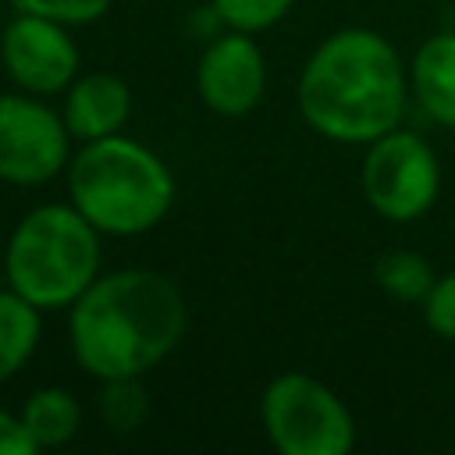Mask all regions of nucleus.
Returning <instances> with one entry per match:
<instances>
[{
	"label": "nucleus",
	"instance_id": "nucleus-1",
	"mask_svg": "<svg viewBox=\"0 0 455 455\" xmlns=\"http://www.w3.org/2000/svg\"><path fill=\"white\" fill-rule=\"evenodd\" d=\"M68 309L75 363L100 380L146 377L178 348L188 327L181 288L142 267L100 274Z\"/></svg>",
	"mask_w": 455,
	"mask_h": 455
},
{
	"label": "nucleus",
	"instance_id": "nucleus-2",
	"mask_svg": "<svg viewBox=\"0 0 455 455\" xmlns=\"http://www.w3.org/2000/svg\"><path fill=\"white\" fill-rule=\"evenodd\" d=\"M299 114L331 142H373L398 128L409 103V71L373 28H338L299 75Z\"/></svg>",
	"mask_w": 455,
	"mask_h": 455
},
{
	"label": "nucleus",
	"instance_id": "nucleus-3",
	"mask_svg": "<svg viewBox=\"0 0 455 455\" xmlns=\"http://www.w3.org/2000/svg\"><path fill=\"white\" fill-rule=\"evenodd\" d=\"M71 206L100 235H146L174 203V174L142 142L128 135H107L82 142L68 164Z\"/></svg>",
	"mask_w": 455,
	"mask_h": 455
},
{
	"label": "nucleus",
	"instance_id": "nucleus-4",
	"mask_svg": "<svg viewBox=\"0 0 455 455\" xmlns=\"http://www.w3.org/2000/svg\"><path fill=\"white\" fill-rule=\"evenodd\" d=\"M100 238L71 203L28 210L4 249L7 288L39 309H68L100 277Z\"/></svg>",
	"mask_w": 455,
	"mask_h": 455
},
{
	"label": "nucleus",
	"instance_id": "nucleus-5",
	"mask_svg": "<svg viewBox=\"0 0 455 455\" xmlns=\"http://www.w3.org/2000/svg\"><path fill=\"white\" fill-rule=\"evenodd\" d=\"M259 419L281 455H345L355 444V416L338 391L299 370L263 387Z\"/></svg>",
	"mask_w": 455,
	"mask_h": 455
},
{
	"label": "nucleus",
	"instance_id": "nucleus-6",
	"mask_svg": "<svg viewBox=\"0 0 455 455\" xmlns=\"http://www.w3.org/2000/svg\"><path fill=\"white\" fill-rule=\"evenodd\" d=\"M441 192V164L430 142L416 132L391 128L380 139L366 142L363 156V196L384 220H416L423 217Z\"/></svg>",
	"mask_w": 455,
	"mask_h": 455
},
{
	"label": "nucleus",
	"instance_id": "nucleus-7",
	"mask_svg": "<svg viewBox=\"0 0 455 455\" xmlns=\"http://www.w3.org/2000/svg\"><path fill=\"white\" fill-rule=\"evenodd\" d=\"M71 164V132L32 92H0V181L46 185Z\"/></svg>",
	"mask_w": 455,
	"mask_h": 455
},
{
	"label": "nucleus",
	"instance_id": "nucleus-8",
	"mask_svg": "<svg viewBox=\"0 0 455 455\" xmlns=\"http://www.w3.org/2000/svg\"><path fill=\"white\" fill-rule=\"evenodd\" d=\"M0 60L11 82L32 96L64 92L78 78V43L68 25L39 14L14 11L0 32Z\"/></svg>",
	"mask_w": 455,
	"mask_h": 455
},
{
	"label": "nucleus",
	"instance_id": "nucleus-9",
	"mask_svg": "<svg viewBox=\"0 0 455 455\" xmlns=\"http://www.w3.org/2000/svg\"><path fill=\"white\" fill-rule=\"evenodd\" d=\"M199 100L220 117H245L267 92V60L252 32H224L206 43L196 68Z\"/></svg>",
	"mask_w": 455,
	"mask_h": 455
},
{
	"label": "nucleus",
	"instance_id": "nucleus-10",
	"mask_svg": "<svg viewBox=\"0 0 455 455\" xmlns=\"http://www.w3.org/2000/svg\"><path fill=\"white\" fill-rule=\"evenodd\" d=\"M60 117L75 142L117 135L132 117V89L121 75H110V71L78 75L68 85Z\"/></svg>",
	"mask_w": 455,
	"mask_h": 455
},
{
	"label": "nucleus",
	"instance_id": "nucleus-11",
	"mask_svg": "<svg viewBox=\"0 0 455 455\" xmlns=\"http://www.w3.org/2000/svg\"><path fill=\"white\" fill-rule=\"evenodd\" d=\"M409 92L430 121L455 128V32H437L416 50Z\"/></svg>",
	"mask_w": 455,
	"mask_h": 455
},
{
	"label": "nucleus",
	"instance_id": "nucleus-12",
	"mask_svg": "<svg viewBox=\"0 0 455 455\" xmlns=\"http://www.w3.org/2000/svg\"><path fill=\"white\" fill-rule=\"evenodd\" d=\"M21 423L36 448H60L82 427V405L68 387H39L21 405Z\"/></svg>",
	"mask_w": 455,
	"mask_h": 455
},
{
	"label": "nucleus",
	"instance_id": "nucleus-13",
	"mask_svg": "<svg viewBox=\"0 0 455 455\" xmlns=\"http://www.w3.org/2000/svg\"><path fill=\"white\" fill-rule=\"evenodd\" d=\"M43 334V309L14 288H0V384H7L36 352Z\"/></svg>",
	"mask_w": 455,
	"mask_h": 455
},
{
	"label": "nucleus",
	"instance_id": "nucleus-14",
	"mask_svg": "<svg viewBox=\"0 0 455 455\" xmlns=\"http://www.w3.org/2000/svg\"><path fill=\"white\" fill-rule=\"evenodd\" d=\"M373 281L384 295L398 302H423L437 281L430 259L416 249H387L373 263Z\"/></svg>",
	"mask_w": 455,
	"mask_h": 455
},
{
	"label": "nucleus",
	"instance_id": "nucleus-15",
	"mask_svg": "<svg viewBox=\"0 0 455 455\" xmlns=\"http://www.w3.org/2000/svg\"><path fill=\"white\" fill-rule=\"evenodd\" d=\"M96 409H100V416L110 430H117V434L139 430L149 416V395L142 387V377H110V380H103Z\"/></svg>",
	"mask_w": 455,
	"mask_h": 455
},
{
	"label": "nucleus",
	"instance_id": "nucleus-16",
	"mask_svg": "<svg viewBox=\"0 0 455 455\" xmlns=\"http://www.w3.org/2000/svg\"><path fill=\"white\" fill-rule=\"evenodd\" d=\"M295 0H210V11L217 14L220 25L235 28V32H263L270 25H277Z\"/></svg>",
	"mask_w": 455,
	"mask_h": 455
},
{
	"label": "nucleus",
	"instance_id": "nucleus-17",
	"mask_svg": "<svg viewBox=\"0 0 455 455\" xmlns=\"http://www.w3.org/2000/svg\"><path fill=\"white\" fill-rule=\"evenodd\" d=\"M18 14H39L60 25H89L107 14L110 0H7Z\"/></svg>",
	"mask_w": 455,
	"mask_h": 455
},
{
	"label": "nucleus",
	"instance_id": "nucleus-18",
	"mask_svg": "<svg viewBox=\"0 0 455 455\" xmlns=\"http://www.w3.org/2000/svg\"><path fill=\"white\" fill-rule=\"evenodd\" d=\"M423 320L437 338L455 341V270L434 281L430 295L423 299Z\"/></svg>",
	"mask_w": 455,
	"mask_h": 455
},
{
	"label": "nucleus",
	"instance_id": "nucleus-19",
	"mask_svg": "<svg viewBox=\"0 0 455 455\" xmlns=\"http://www.w3.org/2000/svg\"><path fill=\"white\" fill-rule=\"evenodd\" d=\"M32 451H39V448L32 444L21 416L0 409V455H32Z\"/></svg>",
	"mask_w": 455,
	"mask_h": 455
}]
</instances>
